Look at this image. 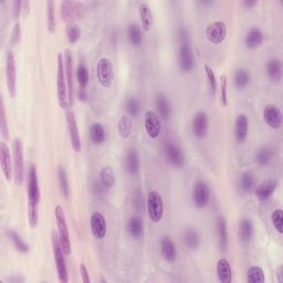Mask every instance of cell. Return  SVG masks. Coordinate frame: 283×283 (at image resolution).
Returning a JSON list of instances; mask_svg holds the SVG:
<instances>
[{"instance_id": "cell-1", "label": "cell", "mask_w": 283, "mask_h": 283, "mask_svg": "<svg viewBox=\"0 0 283 283\" xmlns=\"http://www.w3.org/2000/svg\"><path fill=\"white\" fill-rule=\"evenodd\" d=\"M28 219L32 229L38 227L39 224V203H40V188H39V179L37 167L33 164L30 165L28 173Z\"/></svg>"}, {"instance_id": "cell-2", "label": "cell", "mask_w": 283, "mask_h": 283, "mask_svg": "<svg viewBox=\"0 0 283 283\" xmlns=\"http://www.w3.org/2000/svg\"><path fill=\"white\" fill-rule=\"evenodd\" d=\"M58 69H57V96L59 107L62 110H66L69 107V93H68V83H66L65 69H64V59L62 53L58 54Z\"/></svg>"}, {"instance_id": "cell-3", "label": "cell", "mask_w": 283, "mask_h": 283, "mask_svg": "<svg viewBox=\"0 0 283 283\" xmlns=\"http://www.w3.org/2000/svg\"><path fill=\"white\" fill-rule=\"evenodd\" d=\"M51 241H52V249L54 254L55 268H57L59 281L62 283H66L69 281V274H68V268H66V262L64 258L65 253L62 249V246H61L59 235L57 232L53 231L51 234Z\"/></svg>"}, {"instance_id": "cell-4", "label": "cell", "mask_w": 283, "mask_h": 283, "mask_svg": "<svg viewBox=\"0 0 283 283\" xmlns=\"http://www.w3.org/2000/svg\"><path fill=\"white\" fill-rule=\"evenodd\" d=\"M54 215H55V220H57L58 235H59L61 246H62L65 256H69L71 253V239H70V232L68 228V224H66V218L62 206H60V205L55 206Z\"/></svg>"}, {"instance_id": "cell-5", "label": "cell", "mask_w": 283, "mask_h": 283, "mask_svg": "<svg viewBox=\"0 0 283 283\" xmlns=\"http://www.w3.org/2000/svg\"><path fill=\"white\" fill-rule=\"evenodd\" d=\"M14 147V175L16 185L21 186L25 178V159H24V142L20 137H17L13 143Z\"/></svg>"}, {"instance_id": "cell-6", "label": "cell", "mask_w": 283, "mask_h": 283, "mask_svg": "<svg viewBox=\"0 0 283 283\" xmlns=\"http://www.w3.org/2000/svg\"><path fill=\"white\" fill-rule=\"evenodd\" d=\"M148 217L154 224H158L164 217V201L156 191L149 192L146 201Z\"/></svg>"}, {"instance_id": "cell-7", "label": "cell", "mask_w": 283, "mask_h": 283, "mask_svg": "<svg viewBox=\"0 0 283 283\" xmlns=\"http://www.w3.org/2000/svg\"><path fill=\"white\" fill-rule=\"evenodd\" d=\"M97 76L100 85L108 88L112 85L114 80L113 64L109 58H101L98 61Z\"/></svg>"}, {"instance_id": "cell-8", "label": "cell", "mask_w": 283, "mask_h": 283, "mask_svg": "<svg viewBox=\"0 0 283 283\" xmlns=\"http://www.w3.org/2000/svg\"><path fill=\"white\" fill-rule=\"evenodd\" d=\"M192 201L197 208H204L207 206L210 201V188L206 181L199 179L194 184Z\"/></svg>"}, {"instance_id": "cell-9", "label": "cell", "mask_w": 283, "mask_h": 283, "mask_svg": "<svg viewBox=\"0 0 283 283\" xmlns=\"http://www.w3.org/2000/svg\"><path fill=\"white\" fill-rule=\"evenodd\" d=\"M144 126L148 137L152 140H156L162 132V122H160L159 115L153 110H148L144 115Z\"/></svg>"}, {"instance_id": "cell-10", "label": "cell", "mask_w": 283, "mask_h": 283, "mask_svg": "<svg viewBox=\"0 0 283 283\" xmlns=\"http://www.w3.org/2000/svg\"><path fill=\"white\" fill-rule=\"evenodd\" d=\"M6 81H7L9 94L15 98L17 92V68L13 51H8L7 53V60H6Z\"/></svg>"}, {"instance_id": "cell-11", "label": "cell", "mask_w": 283, "mask_h": 283, "mask_svg": "<svg viewBox=\"0 0 283 283\" xmlns=\"http://www.w3.org/2000/svg\"><path fill=\"white\" fill-rule=\"evenodd\" d=\"M178 66L182 73H191L195 68V57L190 44H180L178 51Z\"/></svg>"}, {"instance_id": "cell-12", "label": "cell", "mask_w": 283, "mask_h": 283, "mask_svg": "<svg viewBox=\"0 0 283 283\" xmlns=\"http://www.w3.org/2000/svg\"><path fill=\"white\" fill-rule=\"evenodd\" d=\"M205 33L210 43L220 44L225 41L227 37V25L224 21H215L207 26Z\"/></svg>"}, {"instance_id": "cell-13", "label": "cell", "mask_w": 283, "mask_h": 283, "mask_svg": "<svg viewBox=\"0 0 283 283\" xmlns=\"http://www.w3.org/2000/svg\"><path fill=\"white\" fill-rule=\"evenodd\" d=\"M66 123H68V130L72 147H73L75 153H80L82 149L81 145V137L79 133V127L75 120L74 112L72 110L66 111Z\"/></svg>"}, {"instance_id": "cell-14", "label": "cell", "mask_w": 283, "mask_h": 283, "mask_svg": "<svg viewBox=\"0 0 283 283\" xmlns=\"http://www.w3.org/2000/svg\"><path fill=\"white\" fill-rule=\"evenodd\" d=\"M208 127H209V122L206 112H204V111H198V112L194 115V118L192 120L193 134L197 138H199V140H202V138H205L207 136Z\"/></svg>"}, {"instance_id": "cell-15", "label": "cell", "mask_w": 283, "mask_h": 283, "mask_svg": "<svg viewBox=\"0 0 283 283\" xmlns=\"http://www.w3.org/2000/svg\"><path fill=\"white\" fill-rule=\"evenodd\" d=\"M164 153L166 159L168 162L175 166L177 168H181L182 166L185 165V154L181 151V148L179 146H177L176 144L173 143H167L165 144L164 147Z\"/></svg>"}, {"instance_id": "cell-16", "label": "cell", "mask_w": 283, "mask_h": 283, "mask_svg": "<svg viewBox=\"0 0 283 283\" xmlns=\"http://www.w3.org/2000/svg\"><path fill=\"white\" fill-rule=\"evenodd\" d=\"M263 120L270 129L278 130L282 125V112L274 104H268L263 109Z\"/></svg>"}, {"instance_id": "cell-17", "label": "cell", "mask_w": 283, "mask_h": 283, "mask_svg": "<svg viewBox=\"0 0 283 283\" xmlns=\"http://www.w3.org/2000/svg\"><path fill=\"white\" fill-rule=\"evenodd\" d=\"M14 162L11 160L9 147L5 142L0 143V165H2L3 174L7 181L13 179L14 174Z\"/></svg>"}, {"instance_id": "cell-18", "label": "cell", "mask_w": 283, "mask_h": 283, "mask_svg": "<svg viewBox=\"0 0 283 283\" xmlns=\"http://www.w3.org/2000/svg\"><path fill=\"white\" fill-rule=\"evenodd\" d=\"M90 228L92 235L97 238V239H104L107 236V220L105 217L99 212L93 213L90 218Z\"/></svg>"}, {"instance_id": "cell-19", "label": "cell", "mask_w": 283, "mask_h": 283, "mask_svg": "<svg viewBox=\"0 0 283 283\" xmlns=\"http://www.w3.org/2000/svg\"><path fill=\"white\" fill-rule=\"evenodd\" d=\"M81 7L80 3L71 2V0H65L62 2L60 7V15L61 19H62L66 24H73L74 19L79 15V9Z\"/></svg>"}, {"instance_id": "cell-20", "label": "cell", "mask_w": 283, "mask_h": 283, "mask_svg": "<svg viewBox=\"0 0 283 283\" xmlns=\"http://www.w3.org/2000/svg\"><path fill=\"white\" fill-rule=\"evenodd\" d=\"M64 69L66 83H68L69 101L72 102V93H73V55H72L70 49H66L64 51Z\"/></svg>"}, {"instance_id": "cell-21", "label": "cell", "mask_w": 283, "mask_h": 283, "mask_svg": "<svg viewBox=\"0 0 283 283\" xmlns=\"http://www.w3.org/2000/svg\"><path fill=\"white\" fill-rule=\"evenodd\" d=\"M159 247H160V253H162V256L166 261L169 263L176 261L177 249L174 241L171 240L168 236H164L162 239H160Z\"/></svg>"}, {"instance_id": "cell-22", "label": "cell", "mask_w": 283, "mask_h": 283, "mask_svg": "<svg viewBox=\"0 0 283 283\" xmlns=\"http://www.w3.org/2000/svg\"><path fill=\"white\" fill-rule=\"evenodd\" d=\"M249 132V120L247 115L239 114L236 119L235 123V138L237 143H245Z\"/></svg>"}, {"instance_id": "cell-23", "label": "cell", "mask_w": 283, "mask_h": 283, "mask_svg": "<svg viewBox=\"0 0 283 283\" xmlns=\"http://www.w3.org/2000/svg\"><path fill=\"white\" fill-rule=\"evenodd\" d=\"M243 42H245V47L248 49H257L263 42V32L257 27H252L247 31Z\"/></svg>"}, {"instance_id": "cell-24", "label": "cell", "mask_w": 283, "mask_h": 283, "mask_svg": "<svg viewBox=\"0 0 283 283\" xmlns=\"http://www.w3.org/2000/svg\"><path fill=\"white\" fill-rule=\"evenodd\" d=\"M276 190V182L273 180H264L259 186L254 188V195L260 202L268 201L273 195Z\"/></svg>"}, {"instance_id": "cell-25", "label": "cell", "mask_w": 283, "mask_h": 283, "mask_svg": "<svg viewBox=\"0 0 283 283\" xmlns=\"http://www.w3.org/2000/svg\"><path fill=\"white\" fill-rule=\"evenodd\" d=\"M265 72L271 81L280 82L283 75L282 62L279 59H270L265 64Z\"/></svg>"}, {"instance_id": "cell-26", "label": "cell", "mask_w": 283, "mask_h": 283, "mask_svg": "<svg viewBox=\"0 0 283 283\" xmlns=\"http://www.w3.org/2000/svg\"><path fill=\"white\" fill-rule=\"evenodd\" d=\"M216 272H217L218 280L221 283H230L232 281V269L230 262L226 258L218 260L216 265Z\"/></svg>"}, {"instance_id": "cell-27", "label": "cell", "mask_w": 283, "mask_h": 283, "mask_svg": "<svg viewBox=\"0 0 283 283\" xmlns=\"http://www.w3.org/2000/svg\"><path fill=\"white\" fill-rule=\"evenodd\" d=\"M126 229L133 239H141L144 236V221L137 216H133L127 221Z\"/></svg>"}, {"instance_id": "cell-28", "label": "cell", "mask_w": 283, "mask_h": 283, "mask_svg": "<svg viewBox=\"0 0 283 283\" xmlns=\"http://www.w3.org/2000/svg\"><path fill=\"white\" fill-rule=\"evenodd\" d=\"M182 240L191 250H197L201 246V235L195 228H187L182 234Z\"/></svg>"}, {"instance_id": "cell-29", "label": "cell", "mask_w": 283, "mask_h": 283, "mask_svg": "<svg viewBox=\"0 0 283 283\" xmlns=\"http://www.w3.org/2000/svg\"><path fill=\"white\" fill-rule=\"evenodd\" d=\"M217 237L219 247L221 250L226 251L229 245L228 239V228H227V221L224 217H219L217 220Z\"/></svg>"}, {"instance_id": "cell-30", "label": "cell", "mask_w": 283, "mask_h": 283, "mask_svg": "<svg viewBox=\"0 0 283 283\" xmlns=\"http://www.w3.org/2000/svg\"><path fill=\"white\" fill-rule=\"evenodd\" d=\"M125 169L131 175H135L140 170V157L135 149H129L125 156Z\"/></svg>"}, {"instance_id": "cell-31", "label": "cell", "mask_w": 283, "mask_h": 283, "mask_svg": "<svg viewBox=\"0 0 283 283\" xmlns=\"http://www.w3.org/2000/svg\"><path fill=\"white\" fill-rule=\"evenodd\" d=\"M251 81L250 71L246 68H239L235 71L234 74V84L238 90H243L246 88L249 83Z\"/></svg>"}, {"instance_id": "cell-32", "label": "cell", "mask_w": 283, "mask_h": 283, "mask_svg": "<svg viewBox=\"0 0 283 283\" xmlns=\"http://www.w3.org/2000/svg\"><path fill=\"white\" fill-rule=\"evenodd\" d=\"M90 138L94 145H102L107 140V131L100 123H93L90 126Z\"/></svg>"}, {"instance_id": "cell-33", "label": "cell", "mask_w": 283, "mask_h": 283, "mask_svg": "<svg viewBox=\"0 0 283 283\" xmlns=\"http://www.w3.org/2000/svg\"><path fill=\"white\" fill-rule=\"evenodd\" d=\"M254 235V227L250 219H242L239 225V238L240 241L247 243L252 239Z\"/></svg>"}, {"instance_id": "cell-34", "label": "cell", "mask_w": 283, "mask_h": 283, "mask_svg": "<svg viewBox=\"0 0 283 283\" xmlns=\"http://www.w3.org/2000/svg\"><path fill=\"white\" fill-rule=\"evenodd\" d=\"M100 182L105 190H111L115 185V174L113 168L111 166H104V167L100 170Z\"/></svg>"}, {"instance_id": "cell-35", "label": "cell", "mask_w": 283, "mask_h": 283, "mask_svg": "<svg viewBox=\"0 0 283 283\" xmlns=\"http://www.w3.org/2000/svg\"><path fill=\"white\" fill-rule=\"evenodd\" d=\"M156 109L157 114L160 119L167 121L170 116V103L168 99L164 94H159L156 98Z\"/></svg>"}, {"instance_id": "cell-36", "label": "cell", "mask_w": 283, "mask_h": 283, "mask_svg": "<svg viewBox=\"0 0 283 283\" xmlns=\"http://www.w3.org/2000/svg\"><path fill=\"white\" fill-rule=\"evenodd\" d=\"M118 131L120 136L126 140L133 133V122L129 115H122L118 122Z\"/></svg>"}, {"instance_id": "cell-37", "label": "cell", "mask_w": 283, "mask_h": 283, "mask_svg": "<svg viewBox=\"0 0 283 283\" xmlns=\"http://www.w3.org/2000/svg\"><path fill=\"white\" fill-rule=\"evenodd\" d=\"M140 17L144 31H149L153 26V13L147 4L140 6Z\"/></svg>"}, {"instance_id": "cell-38", "label": "cell", "mask_w": 283, "mask_h": 283, "mask_svg": "<svg viewBox=\"0 0 283 283\" xmlns=\"http://www.w3.org/2000/svg\"><path fill=\"white\" fill-rule=\"evenodd\" d=\"M256 182H257L256 175L253 174V171L246 170L245 173L241 175L240 187L243 192L250 193L254 191V188H256Z\"/></svg>"}, {"instance_id": "cell-39", "label": "cell", "mask_w": 283, "mask_h": 283, "mask_svg": "<svg viewBox=\"0 0 283 283\" xmlns=\"http://www.w3.org/2000/svg\"><path fill=\"white\" fill-rule=\"evenodd\" d=\"M273 157V151L272 148H270L268 146H263L261 148H259L256 155H254V159H256L257 164L260 166H267L271 163Z\"/></svg>"}, {"instance_id": "cell-40", "label": "cell", "mask_w": 283, "mask_h": 283, "mask_svg": "<svg viewBox=\"0 0 283 283\" xmlns=\"http://www.w3.org/2000/svg\"><path fill=\"white\" fill-rule=\"evenodd\" d=\"M127 38L133 47H140L143 41L142 30L136 24H131L127 28Z\"/></svg>"}, {"instance_id": "cell-41", "label": "cell", "mask_w": 283, "mask_h": 283, "mask_svg": "<svg viewBox=\"0 0 283 283\" xmlns=\"http://www.w3.org/2000/svg\"><path fill=\"white\" fill-rule=\"evenodd\" d=\"M247 281L250 283H264L265 274L261 267L258 265H252L247 271Z\"/></svg>"}, {"instance_id": "cell-42", "label": "cell", "mask_w": 283, "mask_h": 283, "mask_svg": "<svg viewBox=\"0 0 283 283\" xmlns=\"http://www.w3.org/2000/svg\"><path fill=\"white\" fill-rule=\"evenodd\" d=\"M8 237L11 242H13V245L17 251H19L21 253H27L29 251V245L21 239V237L18 232H16L15 230H9Z\"/></svg>"}, {"instance_id": "cell-43", "label": "cell", "mask_w": 283, "mask_h": 283, "mask_svg": "<svg viewBox=\"0 0 283 283\" xmlns=\"http://www.w3.org/2000/svg\"><path fill=\"white\" fill-rule=\"evenodd\" d=\"M58 179H59V186H60L61 193H62L64 198H68L70 195L69 178H68V174H66L63 166H59L58 167Z\"/></svg>"}, {"instance_id": "cell-44", "label": "cell", "mask_w": 283, "mask_h": 283, "mask_svg": "<svg viewBox=\"0 0 283 283\" xmlns=\"http://www.w3.org/2000/svg\"><path fill=\"white\" fill-rule=\"evenodd\" d=\"M47 24L50 33H54L57 29V19H55V3L49 0L47 2Z\"/></svg>"}, {"instance_id": "cell-45", "label": "cell", "mask_w": 283, "mask_h": 283, "mask_svg": "<svg viewBox=\"0 0 283 283\" xmlns=\"http://www.w3.org/2000/svg\"><path fill=\"white\" fill-rule=\"evenodd\" d=\"M75 75H76V80H77V83H79L81 90H85V87L88 84V79H90V75H88V70L84 63H80L79 65H77Z\"/></svg>"}, {"instance_id": "cell-46", "label": "cell", "mask_w": 283, "mask_h": 283, "mask_svg": "<svg viewBox=\"0 0 283 283\" xmlns=\"http://www.w3.org/2000/svg\"><path fill=\"white\" fill-rule=\"evenodd\" d=\"M65 36H66V39H68V41L71 44L76 43L81 38L80 27L77 26L76 24H74V22H73V24L68 25L65 28Z\"/></svg>"}, {"instance_id": "cell-47", "label": "cell", "mask_w": 283, "mask_h": 283, "mask_svg": "<svg viewBox=\"0 0 283 283\" xmlns=\"http://www.w3.org/2000/svg\"><path fill=\"white\" fill-rule=\"evenodd\" d=\"M140 102H138V100L135 97H130L126 99L125 101V111L126 113L131 118H136L140 113Z\"/></svg>"}, {"instance_id": "cell-48", "label": "cell", "mask_w": 283, "mask_h": 283, "mask_svg": "<svg viewBox=\"0 0 283 283\" xmlns=\"http://www.w3.org/2000/svg\"><path fill=\"white\" fill-rule=\"evenodd\" d=\"M0 132H2V136L4 140H8L9 138V129H8V122L7 116H6V110L4 100L2 99V105H0Z\"/></svg>"}, {"instance_id": "cell-49", "label": "cell", "mask_w": 283, "mask_h": 283, "mask_svg": "<svg viewBox=\"0 0 283 283\" xmlns=\"http://www.w3.org/2000/svg\"><path fill=\"white\" fill-rule=\"evenodd\" d=\"M204 68H205V72H206V75L208 79L210 92H212V94L215 97L216 93H217V88H218V83H217V79H216V74L210 65L205 64Z\"/></svg>"}, {"instance_id": "cell-50", "label": "cell", "mask_w": 283, "mask_h": 283, "mask_svg": "<svg viewBox=\"0 0 283 283\" xmlns=\"http://www.w3.org/2000/svg\"><path fill=\"white\" fill-rule=\"evenodd\" d=\"M271 221H272L276 232L280 235L283 234V210L281 208L273 210L272 215H271Z\"/></svg>"}, {"instance_id": "cell-51", "label": "cell", "mask_w": 283, "mask_h": 283, "mask_svg": "<svg viewBox=\"0 0 283 283\" xmlns=\"http://www.w3.org/2000/svg\"><path fill=\"white\" fill-rule=\"evenodd\" d=\"M227 86H228V79L227 75L223 74L220 76V100L225 107L228 105V94H227Z\"/></svg>"}, {"instance_id": "cell-52", "label": "cell", "mask_w": 283, "mask_h": 283, "mask_svg": "<svg viewBox=\"0 0 283 283\" xmlns=\"http://www.w3.org/2000/svg\"><path fill=\"white\" fill-rule=\"evenodd\" d=\"M20 39H21L20 24L19 22H16L13 32H11V44H13V46H17V44L20 42Z\"/></svg>"}, {"instance_id": "cell-53", "label": "cell", "mask_w": 283, "mask_h": 283, "mask_svg": "<svg viewBox=\"0 0 283 283\" xmlns=\"http://www.w3.org/2000/svg\"><path fill=\"white\" fill-rule=\"evenodd\" d=\"M22 6H24V3L20 2V0H16V2H14V4H13V17H14L15 20L19 18L20 13L22 10Z\"/></svg>"}, {"instance_id": "cell-54", "label": "cell", "mask_w": 283, "mask_h": 283, "mask_svg": "<svg viewBox=\"0 0 283 283\" xmlns=\"http://www.w3.org/2000/svg\"><path fill=\"white\" fill-rule=\"evenodd\" d=\"M80 274H81L83 283H91V278H90V274H88V270L86 268V265L83 262L80 264Z\"/></svg>"}, {"instance_id": "cell-55", "label": "cell", "mask_w": 283, "mask_h": 283, "mask_svg": "<svg viewBox=\"0 0 283 283\" xmlns=\"http://www.w3.org/2000/svg\"><path fill=\"white\" fill-rule=\"evenodd\" d=\"M180 44H190V35L186 29H181L179 32Z\"/></svg>"}, {"instance_id": "cell-56", "label": "cell", "mask_w": 283, "mask_h": 283, "mask_svg": "<svg viewBox=\"0 0 283 283\" xmlns=\"http://www.w3.org/2000/svg\"><path fill=\"white\" fill-rule=\"evenodd\" d=\"M275 273H276V280H278L279 283H282L283 282V267L282 265H280V267L276 269Z\"/></svg>"}, {"instance_id": "cell-57", "label": "cell", "mask_w": 283, "mask_h": 283, "mask_svg": "<svg viewBox=\"0 0 283 283\" xmlns=\"http://www.w3.org/2000/svg\"><path fill=\"white\" fill-rule=\"evenodd\" d=\"M242 4L243 6H246L247 8H252L258 4V2H256V0H245Z\"/></svg>"}]
</instances>
